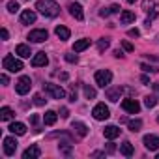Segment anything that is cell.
I'll return each mask as SVG.
<instances>
[{
	"instance_id": "26",
	"label": "cell",
	"mask_w": 159,
	"mask_h": 159,
	"mask_svg": "<svg viewBox=\"0 0 159 159\" xmlns=\"http://www.w3.org/2000/svg\"><path fill=\"white\" fill-rule=\"evenodd\" d=\"M127 125H129V129H131L133 133H137V131H140V127H142V120H139V118H137V120H129Z\"/></svg>"
},
{
	"instance_id": "30",
	"label": "cell",
	"mask_w": 159,
	"mask_h": 159,
	"mask_svg": "<svg viewBox=\"0 0 159 159\" xmlns=\"http://www.w3.org/2000/svg\"><path fill=\"white\" fill-rule=\"evenodd\" d=\"M84 96H86V99H94L96 98V90L92 86H84Z\"/></svg>"
},
{
	"instance_id": "5",
	"label": "cell",
	"mask_w": 159,
	"mask_h": 159,
	"mask_svg": "<svg viewBox=\"0 0 159 159\" xmlns=\"http://www.w3.org/2000/svg\"><path fill=\"white\" fill-rule=\"evenodd\" d=\"M30 88H32V81H30V77H26V75H23L19 81H17V84H15V90H17V94H19V96L28 94V92H30Z\"/></svg>"
},
{
	"instance_id": "35",
	"label": "cell",
	"mask_w": 159,
	"mask_h": 159,
	"mask_svg": "<svg viewBox=\"0 0 159 159\" xmlns=\"http://www.w3.org/2000/svg\"><path fill=\"white\" fill-rule=\"evenodd\" d=\"M122 47H124V49H125L127 52H133V51H135V47H133V45H131L129 41H122Z\"/></svg>"
},
{
	"instance_id": "7",
	"label": "cell",
	"mask_w": 159,
	"mask_h": 159,
	"mask_svg": "<svg viewBox=\"0 0 159 159\" xmlns=\"http://www.w3.org/2000/svg\"><path fill=\"white\" fill-rule=\"evenodd\" d=\"M47 38H49V32H47V30H43V28L32 30V32L28 34V39H30V41H34V43H43Z\"/></svg>"
},
{
	"instance_id": "38",
	"label": "cell",
	"mask_w": 159,
	"mask_h": 159,
	"mask_svg": "<svg viewBox=\"0 0 159 159\" xmlns=\"http://www.w3.org/2000/svg\"><path fill=\"white\" fill-rule=\"evenodd\" d=\"M60 116H62V118H67V116H69V111H67L66 107H62V109H60Z\"/></svg>"
},
{
	"instance_id": "40",
	"label": "cell",
	"mask_w": 159,
	"mask_h": 159,
	"mask_svg": "<svg viewBox=\"0 0 159 159\" xmlns=\"http://www.w3.org/2000/svg\"><path fill=\"white\" fill-rule=\"evenodd\" d=\"M66 60H67V62H71V64H73V62H77V60H79V58H77V56H73V54H66Z\"/></svg>"
},
{
	"instance_id": "29",
	"label": "cell",
	"mask_w": 159,
	"mask_h": 159,
	"mask_svg": "<svg viewBox=\"0 0 159 159\" xmlns=\"http://www.w3.org/2000/svg\"><path fill=\"white\" fill-rule=\"evenodd\" d=\"M109 45H111V41H109L107 38H103V39H99V41H98V49H99V52H103L105 49H109Z\"/></svg>"
},
{
	"instance_id": "34",
	"label": "cell",
	"mask_w": 159,
	"mask_h": 159,
	"mask_svg": "<svg viewBox=\"0 0 159 159\" xmlns=\"http://www.w3.org/2000/svg\"><path fill=\"white\" fill-rule=\"evenodd\" d=\"M140 69H144L146 73H155V71H157L155 66H148V64H140Z\"/></svg>"
},
{
	"instance_id": "18",
	"label": "cell",
	"mask_w": 159,
	"mask_h": 159,
	"mask_svg": "<svg viewBox=\"0 0 159 159\" xmlns=\"http://www.w3.org/2000/svg\"><path fill=\"white\" fill-rule=\"evenodd\" d=\"M56 120H58V114H56L54 111H47L45 116H43V124H45V125H54Z\"/></svg>"
},
{
	"instance_id": "3",
	"label": "cell",
	"mask_w": 159,
	"mask_h": 159,
	"mask_svg": "<svg viewBox=\"0 0 159 159\" xmlns=\"http://www.w3.org/2000/svg\"><path fill=\"white\" fill-rule=\"evenodd\" d=\"M94 79H96V84L98 86L107 88L111 84V81H112V73L109 69H99V71H96V77Z\"/></svg>"
},
{
	"instance_id": "45",
	"label": "cell",
	"mask_w": 159,
	"mask_h": 159,
	"mask_svg": "<svg viewBox=\"0 0 159 159\" xmlns=\"http://www.w3.org/2000/svg\"><path fill=\"white\" fill-rule=\"evenodd\" d=\"M114 56H116V58H122V56H124V52H122V51H114Z\"/></svg>"
},
{
	"instance_id": "9",
	"label": "cell",
	"mask_w": 159,
	"mask_h": 159,
	"mask_svg": "<svg viewBox=\"0 0 159 159\" xmlns=\"http://www.w3.org/2000/svg\"><path fill=\"white\" fill-rule=\"evenodd\" d=\"M67 10H69L71 17H75L77 21H83V19H84V11H83V6L79 4V2H71V4L67 6Z\"/></svg>"
},
{
	"instance_id": "48",
	"label": "cell",
	"mask_w": 159,
	"mask_h": 159,
	"mask_svg": "<svg viewBox=\"0 0 159 159\" xmlns=\"http://www.w3.org/2000/svg\"><path fill=\"white\" fill-rule=\"evenodd\" d=\"M140 81H142V83H144V84H148V83H150V79H148V77H146V75H144V77H142V79H140Z\"/></svg>"
},
{
	"instance_id": "14",
	"label": "cell",
	"mask_w": 159,
	"mask_h": 159,
	"mask_svg": "<svg viewBox=\"0 0 159 159\" xmlns=\"http://www.w3.org/2000/svg\"><path fill=\"white\" fill-rule=\"evenodd\" d=\"M32 23H36V13L32 10H25L21 13V25H32Z\"/></svg>"
},
{
	"instance_id": "11",
	"label": "cell",
	"mask_w": 159,
	"mask_h": 159,
	"mask_svg": "<svg viewBox=\"0 0 159 159\" xmlns=\"http://www.w3.org/2000/svg\"><path fill=\"white\" fill-rule=\"evenodd\" d=\"M17 150V140L13 137H6L4 139V153L6 155H13Z\"/></svg>"
},
{
	"instance_id": "13",
	"label": "cell",
	"mask_w": 159,
	"mask_h": 159,
	"mask_svg": "<svg viewBox=\"0 0 159 159\" xmlns=\"http://www.w3.org/2000/svg\"><path fill=\"white\" fill-rule=\"evenodd\" d=\"M47 64H49V58H47L45 52L34 54V58H32V66H34V67H41V66H47Z\"/></svg>"
},
{
	"instance_id": "47",
	"label": "cell",
	"mask_w": 159,
	"mask_h": 159,
	"mask_svg": "<svg viewBox=\"0 0 159 159\" xmlns=\"http://www.w3.org/2000/svg\"><path fill=\"white\" fill-rule=\"evenodd\" d=\"M152 86H153V90H155V94L159 96V83H155V84H152Z\"/></svg>"
},
{
	"instance_id": "50",
	"label": "cell",
	"mask_w": 159,
	"mask_h": 159,
	"mask_svg": "<svg viewBox=\"0 0 159 159\" xmlns=\"http://www.w3.org/2000/svg\"><path fill=\"white\" fill-rule=\"evenodd\" d=\"M157 159H159V153H157Z\"/></svg>"
},
{
	"instance_id": "6",
	"label": "cell",
	"mask_w": 159,
	"mask_h": 159,
	"mask_svg": "<svg viewBox=\"0 0 159 159\" xmlns=\"http://www.w3.org/2000/svg\"><path fill=\"white\" fill-rule=\"evenodd\" d=\"M92 116H94L96 120H107V118L111 116V111H109V107H107L105 103H98V105L94 107V111H92Z\"/></svg>"
},
{
	"instance_id": "4",
	"label": "cell",
	"mask_w": 159,
	"mask_h": 159,
	"mask_svg": "<svg viewBox=\"0 0 159 159\" xmlns=\"http://www.w3.org/2000/svg\"><path fill=\"white\" fill-rule=\"evenodd\" d=\"M43 90H45L52 99H64V96H66L64 88L58 86V84H52V83H45V84H43Z\"/></svg>"
},
{
	"instance_id": "42",
	"label": "cell",
	"mask_w": 159,
	"mask_h": 159,
	"mask_svg": "<svg viewBox=\"0 0 159 159\" xmlns=\"http://www.w3.org/2000/svg\"><path fill=\"white\" fill-rule=\"evenodd\" d=\"M0 81H2L4 84H8V83H10V81H8V75H6V73H2V75H0Z\"/></svg>"
},
{
	"instance_id": "12",
	"label": "cell",
	"mask_w": 159,
	"mask_h": 159,
	"mask_svg": "<svg viewBox=\"0 0 159 159\" xmlns=\"http://www.w3.org/2000/svg\"><path fill=\"white\" fill-rule=\"evenodd\" d=\"M39 155H41V150H39V146H36V144L28 146V148L23 152V159H38Z\"/></svg>"
},
{
	"instance_id": "46",
	"label": "cell",
	"mask_w": 159,
	"mask_h": 159,
	"mask_svg": "<svg viewBox=\"0 0 159 159\" xmlns=\"http://www.w3.org/2000/svg\"><path fill=\"white\" fill-rule=\"evenodd\" d=\"M92 155H94V157H103V155H105V153H103V152H94V153H92Z\"/></svg>"
},
{
	"instance_id": "16",
	"label": "cell",
	"mask_w": 159,
	"mask_h": 159,
	"mask_svg": "<svg viewBox=\"0 0 159 159\" xmlns=\"http://www.w3.org/2000/svg\"><path fill=\"white\" fill-rule=\"evenodd\" d=\"M71 129H73L79 137H86V135H88V127H86L83 122H73V124H71Z\"/></svg>"
},
{
	"instance_id": "24",
	"label": "cell",
	"mask_w": 159,
	"mask_h": 159,
	"mask_svg": "<svg viewBox=\"0 0 159 159\" xmlns=\"http://www.w3.org/2000/svg\"><path fill=\"white\" fill-rule=\"evenodd\" d=\"M11 118H13V111H11L10 107H2V109H0V120L8 122V120H11Z\"/></svg>"
},
{
	"instance_id": "10",
	"label": "cell",
	"mask_w": 159,
	"mask_h": 159,
	"mask_svg": "<svg viewBox=\"0 0 159 159\" xmlns=\"http://www.w3.org/2000/svg\"><path fill=\"white\" fill-rule=\"evenodd\" d=\"M142 142H144L146 150H150V152L159 150V137H155V135H146V137L142 139Z\"/></svg>"
},
{
	"instance_id": "27",
	"label": "cell",
	"mask_w": 159,
	"mask_h": 159,
	"mask_svg": "<svg viewBox=\"0 0 159 159\" xmlns=\"http://www.w3.org/2000/svg\"><path fill=\"white\" fill-rule=\"evenodd\" d=\"M144 105H146L148 109L155 107V105H157V96H148V98H144Z\"/></svg>"
},
{
	"instance_id": "37",
	"label": "cell",
	"mask_w": 159,
	"mask_h": 159,
	"mask_svg": "<svg viewBox=\"0 0 159 159\" xmlns=\"http://www.w3.org/2000/svg\"><path fill=\"white\" fill-rule=\"evenodd\" d=\"M111 13H112V11H111V8H103V10L99 11V15H101V17H109Z\"/></svg>"
},
{
	"instance_id": "36",
	"label": "cell",
	"mask_w": 159,
	"mask_h": 159,
	"mask_svg": "<svg viewBox=\"0 0 159 159\" xmlns=\"http://www.w3.org/2000/svg\"><path fill=\"white\" fill-rule=\"evenodd\" d=\"M127 36H129V38H139V36H140V32H139L137 28H131V30L127 32Z\"/></svg>"
},
{
	"instance_id": "49",
	"label": "cell",
	"mask_w": 159,
	"mask_h": 159,
	"mask_svg": "<svg viewBox=\"0 0 159 159\" xmlns=\"http://www.w3.org/2000/svg\"><path fill=\"white\" fill-rule=\"evenodd\" d=\"M137 2V0H127V4H135Z\"/></svg>"
},
{
	"instance_id": "44",
	"label": "cell",
	"mask_w": 159,
	"mask_h": 159,
	"mask_svg": "<svg viewBox=\"0 0 159 159\" xmlns=\"http://www.w3.org/2000/svg\"><path fill=\"white\" fill-rule=\"evenodd\" d=\"M114 150H116V148H114V144H109V146H107V152H109V153H112Z\"/></svg>"
},
{
	"instance_id": "20",
	"label": "cell",
	"mask_w": 159,
	"mask_h": 159,
	"mask_svg": "<svg viewBox=\"0 0 159 159\" xmlns=\"http://www.w3.org/2000/svg\"><path fill=\"white\" fill-rule=\"evenodd\" d=\"M88 47H90V39H79V41L73 43V51H75V52H83V51L88 49Z\"/></svg>"
},
{
	"instance_id": "39",
	"label": "cell",
	"mask_w": 159,
	"mask_h": 159,
	"mask_svg": "<svg viewBox=\"0 0 159 159\" xmlns=\"http://www.w3.org/2000/svg\"><path fill=\"white\" fill-rule=\"evenodd\" d=\"M120 10H122V8H120L118 4H112V6H111V11H112V13H120Z\"/></svg>"
},
{
	"instance_id": "31",
	"label": "cell",
	"mask_w": 159,
	"mask_h": 159,
	"mask_svg": "<svg viewBox=\"0 0 159 159\" xmlns=\"http://www.w3.org/2000/svg\"><path fill=\"white\" fill-rule=\"evenodd\" d=\"M45 101H47V99H43L41 94H36V96H34V105H36V107H43Z\"/></svg>"
},
{
	"instance_id": "15",
	"label": "cell",
	"mask_w": 159,
	"mask_h": 159,
	"mask_svg": "<svg viewBox=\"0 0 159 159\" xmlns=\"http://www.w3.org/2000/svg\"><path fill=\"white\" fill-rule=\"evenodd\" d=\"M103 135H105V139L112 140V139L120 137V127H116V125H107V127L103 129Z\"/></svg>"
},
{
	"instance_id": "41",
	"label": "cell",
	"mask_w": 159,
	"mask_h": 159,
	"mask_svg": "<svg viewBox=\"0 0 159 159\" xmlns=\"http://www.w3.org/2000/svg\"><path fill=\"white\" fill-rule=\"evenodd\" d=\"M0 36H2V39H8V38H10V34H8V30H6V28L0 30Z\"/></svg>"
},
{
	"instance_id": "33",
	"label": "cell",
	"mask_w": 159,
	"mask_h": 159,
	"mask_svg": "<svg viewBox=\"0 0 159 159\" xmlns=\"http://www.w3.org/2000/svg\"><path fill=\"white\" fill-rule=\"evenodd\" d=\"M17 10H19V4L15 2V0H11V2H8V11H10V13H15Z\"/></svg>"
},
{
	"instance_id": "32",
	"label": "cell",
	"mask_w": 159,
	"mask_h": 159,
	"mask_svg": "<svg viewBox=\"0 0 159 159\" xmlns=\"http://www.w3.org/2000/svg\"><path fill=\"white\" fill-rule=\"evenodd\" d=\"M58 148H60V152L66 153V155L71 152V144H69V142H62V144H58Z\"/></svg>"
},
{
	"instance_id": "2",
	"label": "cell",
	"mask_w": 159,
	"mask_h": 159,
	"mask_svg": "<svg viewBox=\"0 0 159 159\" xmlns=\"http://www.w3.org/2000/svg\"><path fill=\"white\" fill-rule=\"evenodd\" d=\"M2 66H4V69H8V71H11V73H17V71H21V69H23V62H21L19 58L11 56V54L4 56Z\"/></svg>"
},
{
	"instance_id": "51",
	"label": "cell",
	"mask_w": 159,
	"mask_h": 159,
	"mask_svg": "<svg viewBox=\"0 0 159 159\" xmlns=\"http://www.w3.org/2000/svg\"><path fill=\"white\" fill-rule=\"evenodd\" d=\"M157 122H159V118H157Z\"/></svg>"
},
{
	"instance_id": "8",
	"label": "cell",
	"mask_w": 159,
	"mask_h": 159,
	"mask_svg": "<svg viewBox=\"0 0 159 159\" xmlns=\"http://www.w3.org/2000/svg\"><path fill=\"white\" fill-rule=\"evenodd\" d=\"M122 109H124L125 112H129V114H137V112L140 111V105H139L137 99H124V101H122Z\"/></svg>"
},
{
	"instance_id": "22",
	"label": "cell",
	"mask_w": 159,
	"mask_h": 159,
	"mask_svg": "<svg viewBox=\"0 0 159 159\" xmlns=\"http://www.w3.org/2000/svg\"><path fill=\"white\" fill-rule=\"evenodd\" d=\"M15 52L21 56V58H30V54H32V51H30V47L28 45H25V43H21V45H17V49H15Z\"/></svg>"
},
{
	"instance_id": "43",
	"label": "cell",
	"mask_w": 159,
	"mask_h": 159,
	"mask_svg": "<svg viewBox=\"0 0 159 159\" xmlns=\"http://www.w3.org/2000/svg\"><path fill=\"white\" fill-rule=\"evenodd\" d=\"M30 122H32V124H38V114H32V116H30Z\"/></svg>"
},
{
	"instance_id": "23",
	"label": "cell",
	"mask_w": 159,
	"mask_h": 159,
	"mask_svg": "<svg viewBox=\"0 0 159 159\" xmlns=\"http://www.w3.org/2000/svg\"><path fill=\"white\" fill-rule=\"evenodd\" d=\"M120 96H122V88H120V86H118V88H109V90H107V98H109L111 101H118Z\"/></svg>"
},
{
	"instance_id": "28",
	"label": "cell",
	"mask_w": 159,
	"mask_h": 159,
	"mask_svg": "<svg viewBox=\"0 0 159 159\" xmlns=\"http://www.w3.org/2000/svg\"><path fill=\"white\" fill-rule=\"evenodd\" d=\"M157 6H155V2H153V0H144V2H142V10L144 11H153Z\"/></svg>"
},
{
	"instance_id": "1",
	"label": "cell",
	"mask_w": 159,
	"mask_h": 159,
	"mask_svg": "<svg viewBox=\"0 0 159 159\" xmlns=\"http://www.w3.org/2000/svg\"><path fill=\"white\" fill-rule=\"evenodd\" d=\"M36 10L45 17H56L60 13V6L54 2V0H38Z\"/></svg>"
},
{
	"instance_id": "25",
	"label": "cell",
	"mask_w": 159,
	"mask_h": 159,
	"mask_svg": "<svg viewBox=\"0 0 159 159\" xmlns=\"http://www.w3.org/2000/svg\"><path fill=\"white\" fill-rule=\"evenodd\" d=\"M120 152H122L125 157H131V155H133V144H131L129 140H125V142L120 146Z\"/></svg>"
},
{
	"instance_id": "17",
	"label": "cell",
	"mask_w": 159,
	"mask_h": 159,
	"mask_svg": "<svg viewBox=\"0 0 159 159\" xmlns=\"http://www.w3.org/2000/svg\"><path fill=\"white\" fill-rule=\"evenodd\" d=\"M54 34L62 39V41H66V39H69V36H71V32H69V28H66V26H62V25H58L56 28H54Z\"/></svg>"
},
{
	"instance_id": "19",
	"label": "cell",
	"mask_w": 159,
	"mask_h": 159,
	"mask_svg": "<svg viewBox=\"0 0 159 159\" xmlns=\"http://www.w3.org/2000/svg\"><path fill=\"white\" fill-rule=\"evenodd\" d=\"M10 131H11L13 135H25V133H26V125L21 124V122H13V124L10 125Z\"/></svg>"
},
{
	"instance_id": "21",
	"label": "cell",
	"mask_w": 159,
	"mask_h": 159,
	"mask_svg": "<svg viewBox=\"0 0 159 159\" xmlns=\"http://www.w3.org/2000/svg\"><path fill=\"white\" fill-rule=\"evenodd\" d=\"M133 21H135V13H133V11L124 10V11L120 13V23H122V25H129V23H133Z\"/></svg>"
}]
</instances>
